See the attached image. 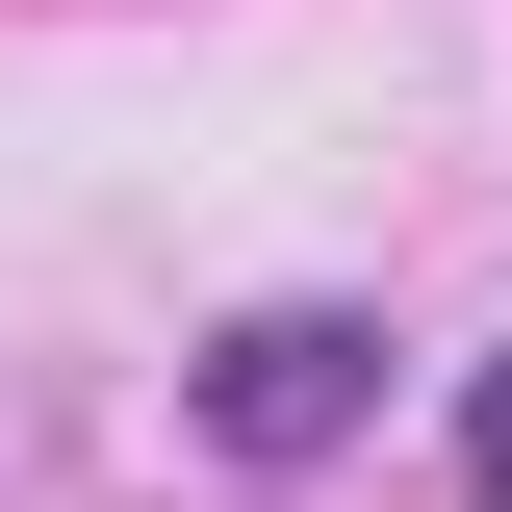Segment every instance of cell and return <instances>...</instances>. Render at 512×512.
<instances>
[{
    "mask_svg": "<svg viewBox=\"0 0 512 512\" xmlns=\"http://www.w3.org/2000/svg\"><path fill=\"white\" fill-rule=\"evenodd\" d=\"M359 384H384L359 308H256L231 359H205V436H231V461H308V436H359Z\"/></svg>",
    "mask_w": 512,
    "mask_h": 512,
    "instance_id": "cell-1",
    "label": "cell"
},
{
    "mask_svg": "<svg viewBox=\"0 0 512 512\" xmlns=\"http://www.w3.org/2000/svg\"><path fill=\"white\" fill-rule=\"evenodd\" d=\"M461 487H512V359H487V384H461Z\"/></svg>",
    "mask_w": 512,
    "mask_h": 512,
    "instance_id": "cell-2",
    "label": "cell"
}]
</instances>
